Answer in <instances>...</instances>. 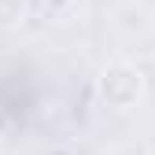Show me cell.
Here are the masks:
<instances>
[{
    "label": "cell",
    "instance_id": "1",
    "mask_svg": "<svg viewBox=\"0 0 155 155\" xmlns=\"http://www.w3.org/2000/svg\"><path fill=\"white\" fill-rule=\"evenodd\" d=\"M100 96H104L107 107L126 111L144 96V74L137 67H129V63H111L100 74Z\"/></svg>",
    "mask_w": 155,
    "mask_h": 155
},
{
    "label": "cell",
    "instance_id": "2",
    "mask_svg": "<svg viewBox=\"0 0 155 155\" xmlns=\"http://www.w3.org/2000/svg\"><path fill=\"white\" fill-rule=\"evenodd\" d=\"M30 0H0V30H11L26 18Z\"/></svg>",
    "mask_w": 155,
    "mask_h": 155
}]
</instances>
